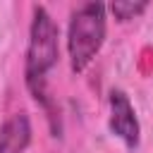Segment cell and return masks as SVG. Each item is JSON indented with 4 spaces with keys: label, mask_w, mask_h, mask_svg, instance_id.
<instances>
[{
    "label": "cell",
    "mask_w": 153,
    "mask_h": 153,
    "mask_svg": "<svg viewBox=\"0 0 153 153\" xmlns=\"http://www.w3.org/2000/svg\"><path fill=\"white\" fill-rule=\"evenodd\" d=\"M57 24L53 22V17L48 14V10L43 5L33 7V19H31V29H29V45H26V67H24V76H26V86L33 93V98L38 103H43V108L50 112V117H55V110L48 100V91H45V76L48 72L55 67L57 57H60V48H57Z\"/></svg>",
    "instance_id": "obj_1"
},
{
    "label": "cell",
    "mask_w": 153,
    "mask_h": 153,
    "mask_svg": "<svg viewBox=\"0 0 153 153\" xmlns=\"http://www.w3.org/2000/svg\"><path fill=\"white\" fill-rule=\"evenodd\" d=\"M103 41H105V5L100 2L81 5L72 14L69 29H67V53H69V67L74 74L84 72L91 65Z\"/></svg>",
    "instance_id": "obj_2"
},
{
    "label": "cell",
    "mask_w": 153,
    "mask_h": 153,
    "mask_svg": "<svg viewBox=\"0 0 153 153\" xmlns=\"http://www.w3.org/2000/svg\"><path fill=\"white\" fill-rule=\"evenodd\" d=\"M108 127L110 131L124 141L127 148H136L139 146V120H136V112H134V105L129 103L127 93L115 88L110 91V120H108Z\"/></svg>",
    "instance_id": "obj_3"
},
{
    "label": "cell",
    "mask_w": 153,
    "mask_h": 153,
    "mask_svg": "<svg viewBox=\"0 0 153 153\" xmlns=\"http://www.w3.org/2000/svg\"><path fill=\"white\" fill-rule=\"evenodd\" d=\"M31 143V120L26 112H14L0 127V153H24Z\"/></svg>",
    "instance_id": "obj_4"
},
{
    "label": "cell",
    "mask_w": 153,
    "mask_h": 153,
    "mask_svg": "<svg viewBox=\"0 0 153 153\" xmlns=\"http://www.w3.org/2000/svg\"><path fill=\"white\" fill-rule=\"evenodd\" d=\"M148 2L139 0V2H131V0H115L110 5V12L115 14L117 22H129V19H136L141 12H146Z\"/></svg>",
    "instance_id": "obj_5"
}]
</instances>
